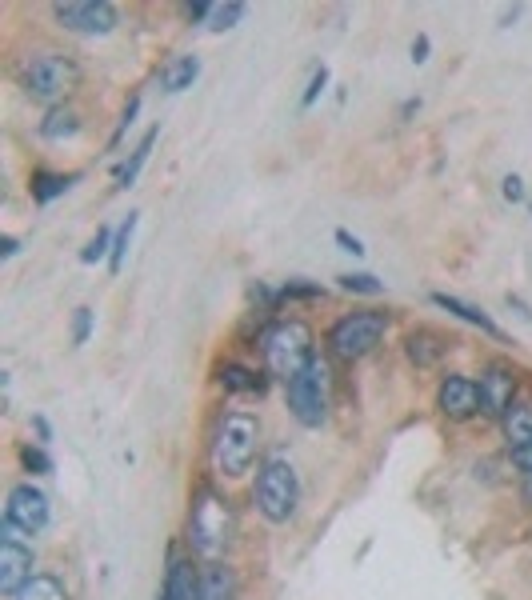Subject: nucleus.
<instances>
[{
    "label": "nucleus",
    "instance_id": "423d86ee",
    "mask_svg": "<svg viewBox=\"0 0 532 600\" xmlns=\"http://www.w3.org/2000/svg\"><path fill=\"white\" fill-rule=\"evenodd\" d=\"M388 332V316L384 312H372V308H360V312H344L332 328H328V348L336 360L344 364H356L364 360L368 352H376V344L384 340Z\"/></svg>",
    "mask_w": 532,
    "mask_h": 600
},
{
    "label": "nucleus",
    "instance_id": "4468645a",
    "mask_svg": "<svg viewBox=\"0 0 532 600\" xmlns=\"http://www.w3.org/2000/svg\"><path fill=\"white\" fill-rule=\"evenodd\" d=\"M444 336L440 332H432V328H416V332H408V340H404V352H408V360L416 364V368H436L440 364V356H444Z\"/></svg>",
    "mask_w": 532,
    "mask_h": 600
},
{
    "label": "nucleus",
    "instance_id": "7c9ffc66",
    "mask_svg": "<svg viewBox=\"0 0 532 600\" xmlns=\"http://www.w3.org/2000/svg\"><path fill=\"white\" fill-rule=\"evenodd\" d=\"M92 320H96V312H92L88 304L72 312V344H76V348H80V344H88V336H92Z\"/></svg>",
    "mask_w": 532,
    "mask_h": 600
},
{
    "label": "nucleus",
    "instance_id": "f03ea898",
    "mask_svg": "<svg viewBox=\"0 0 532 600\" xmlns=\"http://www.w3.org/2000/svg\"><path fill=\"white\" fill-rule=\"evenodd\" d=\"M260 452V420L252 412H224L212 432V464L220 476H244Z\"/></svg>",
    "mask_w": 532,
    "mask_h": 600
},
{
    "label": "nucleus",
    "instance_id": "bb28decb",
    "mask_svg": "<svg viewBox=\"0 0 532 600\" xmlns=\"http://www.w3.org/2000/svg\"><path fill=\"white\" fill-rule=\"evenodd\" d=\"M112 240H116V232H112L108 224H100V228H96V236L84 244V252H80V264H96V260L112 256Z\"/></svg>",
    "mask_w": 532,
    "mask_h": 600
},
{
    "label": "nucleus",
    "instance_id": "20e7f679",
    "mask_svg": "<svg viewBox=\"0 0 532 600\" xmlns=\"http://www.w3.org/2000/svg\"><path fill=\"white\" fill-rule=\"evenodd\" d=\"M80 88V64L68 52H36L24 64V92L40 104L60 108L64 96H72Z\"/></svg>",
    "mask_w": 532,
    "mask_h": 600
},
{
    "label": "nucleus",
    "instance_id": "412c9836",
    "mask_svg": "<svg viewBox=\"0 0 532 600\" xmlns=\"http://www.w3.org/2000/svg\"><path fill=\"white\" fill-rule=\"evenodd\" d=\"M12 600H72L68 596V588H64V580L60 576H52V572H36Z\"/></svg>",
    "mask_w": 532,
    "mask_h": 600
},
{
    "label": "nucleus",
    "instance_id": "9d476101",
    "mask_svg": "<svg viewBox=\"0 0 532 600\" xmlns=\"http://www.w3.org/2000/svg\"><path fill=\"white\" fill-rule=\"evenodd\" d=\"M32 564H36V556H32V548L20 540V532L16 528H0V592L12 600L36 572H32Z\"/></svg>",
    "mask_w": 532,
    "mask_h": 600
},
{
    "label": "nucleus",
    "instance_id": "473e14b6",
    "mask_svg": "<svg viewBox=\"0 0 532 600\" xmlns=\"http://www.w3.org/2000/svg\"><path fill=\"white\" fill-rule=\"evenodd\" d=\"M136 112H140V96H132V100L124 104V112H120V124H116V136H112V144H116V140H120V136H124V132H128L132 124H136Z\"/></svg>",
    "mask_w": 532,
    "mask_h": 600
},
{
    "label": "nucleus",
    "instance_id": "f704fd0d",
    "mask_svg": "<svg viewBox=\"0 0 532 600\" xmlns=\"http://www.w3.org/2000/svg\"><path fill=\"white\" fill-rule=\"evenodd\" d=\"M512 464H516L524 476H532V436H528L524 444H516V448H512Z\"/></svg>",
    "mask_w": 532,
    "mask_h": 600
},
{
    "label": "nucleus",
    "instance_id": "ea45409f",
    "mask_svg": "<svg viewBox=\"0 0 532 600\" xmlns=\"http://www.w3.org/2000/svg\"><path fill=\"white\" fill-rule=\"evenodd\" d=\"M32 428H36V436H40V444H48V440H52V424H48L44 416H32Z\"/></svg>",
    "mask_w": 532,
    "mask_h": 600
},
{
    "label": "nucleus",
    "instance_id": "5701e85b",
    "mask_svg": "<svg viewBox=\"0 0 532 600\" xmlns=\"http://www.w3.org/2000/svg\"><path fill=\"white\" fill-rule=\"evenodd\" d=\"M504 436H508V448H516V444H524L528 436H532V404H512L508 412H504Z\"/></svg>",
    "mask_w": 532,
    "mask_h": 600
},
{
    "label": "nucleus",
    "instance_id": "0eeeda50",
    "mask_svg": "<svg viewBox=\"0 0 532 600\" xmlns=\"http://www.w3.org/2000/svg\"><path fill=\"white\" fill-rule=\"evenodd\" d=\"M188 540L200 556L216 560L228 540H232V512H228V500L216 496L212 488H200L196 500H192V516H188Z\"/></svg>",
    "mask_w": 532,
    "mask_h": 600
},
{
    "label": "nucleus",
    "instance_id": "72a5a7b5",
    "mask_svg": "<svg viewBox=\"0 0 532 600\" xmlns=\"http://www.w3.org/2000/svg\"><path fill=\"white\" fill-rule=\"evenodd\" d=\"M332 240H336L344 252H352V256H364V252H368V248H364V240H360V236H352L348 228H336V232H332Z\"/></svg>",
    "mask_w": 532,
    "mask_h": 600
},
{
    "label": "nucleus",
    "instance_id": "39448f33",
    "mask_svg": "<svg viewBox=\"0 0 532 600\" xmlns=\"http://www.w3.org/2000/svg\"><path fill=\"white\" fill-rule=\"evenodd\" d=\"M288 392V412L300 428H320L328 420V408H332V372L324 364V356H312L308 368L284 384Z\"/></svg>",
    "mask_w": 532,
    "mask_h": 600
},
{
    "label": "nucleus",
    "instance_id": "79ce46f5",
    "mask_svg": "<svg viewBox=\"0 0 532 600\" xmlns=\"http://www.w3.org/2000/svg\"><path fill=\"white\" fill-rule=\"evenodd\" d=\"M416 108H420V100H404V104H400V116H412Z\"/></svg>",
    "mask_w": 532,
    "mask_h": 600
},
{
    "label": "nucleus",
    "instance_id": "9b49d317",
    "mask_svg": "<svg viewBox=\"0 0 532 600\" xmlns=\"http://www.w3.org/2000/svg\"><path fill=\"white\" fill-rule=\"evenodd\" d=\"M476 388H480V412L504 420V412L512 408V396H516V372L496 360V364H488V368L480 372Z\"/></svg>",
    "mask_w": 532,
    "mask_h": 600
},
{
    "label": "nucleus",
    "instance_id": "58836bf2",
    "mask_svg": "<svg viewBox=\"0 0 532 600\" xmlns=\"http://www.w3.org/2000/svg\"><path fill=\"white\" fill-rule=\"evenodd\" d=\"M16 252H20V240H16V236H0V256L12 260Z\"/></svg>",
    "mask_w": 532,
    "mask_h": 600
},
{
    "label": "nucleus",
    "instance_id": "4be33fe9",
    "mask_svg": "<svg viewBox=\"0 0 532 600\" xmlns=\"http://www.w3.org/2000/svg\"><path fill=\"white\" fill-rule=\"evenodd\" d=\"M80 128L84 124H80V116L72 108H48V116L40 120V136L44 140H72Z\"/></svg>",
    "mask_w": 532,
    "mask_h": 600
},
{
    "label": "nucleus",
    "instance_id": "f8f14e48",
    "mask_svg": "<svg viewBox=\"0 0 532 600\" xmlns=\"http://www.w3.org/2000/svg\"><path fill=\"white\" fill-rule=\"evenodd\" d=\"M436 408L448 416V420H472L480 412V388L472 376H460V372H448L436 388Z\"/></svg>",
    "mask_w": 532,
    "mask_h": 600
},
{
    "label": "nucleus",
    "instance_id": "2f4dec72",
    "mask_svg": "<svg viewBox=\"0 0 532 600\" xmlns=\"http://www.w3.org/2000/svg\"><path fill=\"white\" fill-rule=\"evenodd\" d=\"M500 192H504V200L520 204V200H524V176H520V172H508V176L500 180Z\"/></svg>",
    "mask_w": 532,
    "mask_h": 600
},
{
    "label": "nucleus",
    "instance_id": "7ed1b4c3",
    "mask_svg": "<svg viewBox=\"0 0 532 600\" xmlns=\"http://www.w3.org/2000/svg\"><path fill=\"white\" fill-rule=\"evenodd\" d=\"M252 500H256V508L268 524H288L296 516V504H300V476H296L292 460L268 456L256 472Z\"/></svg>",
    "mask_w": 532,
    "mask_h": 600
},
{
    "label": "nucleus",
    "instance_id": "2eb2a0df",
    "mask_svg": "<svg viewBox=\"0 0 532 600\" xmlns=\"http://www.w3.org/2000/svg\"><path fill=\"white\" fill-rule=\"evenodd\" d=\"M196 76H200V56H192V52L172 56V60L156 72V80H160V88H164V92H184V88H192V84H196Z\"/></svg>",
    "mask_w": 532,
    "mask_h": 600
},
{
    "label": "nucleus",
    "instance_id": "aec40b11",
    "mask_svg": "<svg viewBox=\"0 0 532 600\" xmlns=\"http://www.w3.org/2000/svg\"><path fill=\"white\" fill-rule=\"evenodd\" d=\"M200 584H204V600H236V576L228 564H208L200 572Z\"/></svg>",
    "mask_w": 532,
    "mask_h": 600
},
{
    "label": "nucleus",
    "instance_id": "a19ab883",
    "mask_svg": "<svg viewBox=\"0 0 532 600\" xmlns=\"http://www.w3.org/2000/svg\"><path fill=\"white\" fill-rule=\"evenodd\" d=\"M516 16H520V4H512V12H504V20H500V28H508V24H512Z\"/></svg>",
    "mask_w": 532,
    "mask_h": 600
},
{
    "label": "nucleus",
    "instance_id": "c9c22d12",
    "mask_svg": "<svg viewBox=\"0 0 532 600\" xmlns=\"http://www.w3.org/2000/svg\"><path fill=\"white\" fill-rule=\"evenodd\" d=\"M184 16H188L192 24H208V16H212V4H208V0H196V4H184Z\"/></svg>",
    "mask_w": 532,
    "mask_h": 600
},
{
    "label": "nucleus",
    "instance_id": "ddd939ff",
    "mask_svg": "<svg viewBox=\"0 0 532 600\" xmlns=\"http://www.w3.org/2000/svg\"><path fill=\"white\" fill-rule=\"evenodd\" d=\"M432 304L436 308H444V312H452L456 320H464V324H472V328H480L484 336H492V340H508L504 336V328L484 312V308H476V304H468V300H460V296H448V292H432Z\"/></svg>",
    "mask_w": 532,
    "mask_h": 600
},
{
    "label": "nucleus",
    "instance_id": "a878e982",
    "mask_svg": "<svg viewBox=\"0 0 532 600\" xmlns=\"http://www.w3.org/2000/svg\"><path fill=\"white\" fill-rule=\"evenodd\" d=\"M344 292H356V296H380L384 292V280L372 276V272H340L336 276Z\"/></svg>",
    "mask_w": 532,
    "mask_h": 600
},
{
    "label": "nucleus",
    "instance_id": "4c0bfd02",
    "mask_svg": "<svg viewBox=\"0 0 532 600\" xmlns=\"http://www.w3.org/2000/svg\"><path fill=\"white\" fill-rule=\"evenodd\" d=\"M504 304H508V308H516V316H520V320H532V308H528L520 296H512V292H508V296H504Z\"/></svg>",
    "mask_w": 532,
    "mask_h": 600
},
{
    "label": "nucleus",
    "instance_id": "dca6fc26",
    "mask_svg": "<svg viewBox=\"0 0 532 600\" xmlns=\"http://www.w3.org/2000/svg\"><path fill=\"white\" fill-rule=\"evenodd\" d=\"M164 588H168V600H204V584H200V572L192 568V560H172Z\"/></svg>",
    "mask_w": 532,
    "mask_h": 600
},
{
    "label": "nucleus",
    "instance_id": "1a4fd4ad",
    "mask_svg": "<svg viewBox=\"0 0 532 600\" xmlns=\"http://www.w3.org/2000/svg\"><path fill=\"white\" fill-rule=\"evenodd\" d=\"M52 16L60 28L76 32V36H108L120 24V12L112 0H68V4H52Z\"/></svg>",
    "mask_w": 532,
    "mask_h": 600
},
{
    "label": "nucleus",
    "instance_id": "c756f323",
    "mask_svg": "<svg viewBox=\"0 0 532 600\" xmlns=\"http://www.w3.org/2000/svg\"><path fill=\"white\" fill-rule=\"evenodd\" d=\"M324 88H328V64H316V68H312V80H308V88H304V96H300V112H308V108L320 100Z\"/></svg>",
    "mask_w": 532,
    "mask_h": 600
},
{
    "label": "nucleus",
    "instance_id": "b1692460",
    "mask_svg": "<svg viewBox=\"0 0 532 600\" xmlns=\"http://www.w3.org/2000/svg\"><path fill=\"white\" fill-rule=\"evenodd\" d=\"M140 224V212H128L116 228V240H112V256H108V272H120L124 268V256H128V244H132V232Z\"/></svg>",
    "mask_w": 532,
    "mask_h": 600
},
{
    "label": "nucleus",
    "instance_id": "f257e3e1",
    "mask_svg": "<svg viewBox=\"0 0 532 600\" xmlns=\"http://www.w3.org/2000/svg\"><path fill=\"white\" fill-rule=\"evenodd\" d=\"M260 356H264L268 376L292 384V380L308 368V360L316 356V352H312V328H308L304 320H296V316L272 320V324L260 332Z\"/></svg>",
    "mask_w": 532,
    "mask_h": 600
},
{
    "label": "nucleus",
    "instance_id": "f3484780",
    "mask_svg": "<svg viewBox=\"0 0 532 600\" xmlns=\"http://www.w3.org/2000/svg\"><path fill=\"white\" fill-rule=\"evenodd\" d=\"M76 180H80V172H48V168H36L32 180H28V192H32L36 204H52V200L64 196Z\"/></svg>",
    "mask_w": 532,
    "mask_h": 600
},
{
    "label": "nucleus",
    "instance_id": "cd10ccee",
    "mask_svg": "<svg viewBox=\"0 0 532 600\" xmlns=\"http://www.w3.org/2000/svg\"><path fill=\"white\" fill-rule=\"evenodd\" d=\"M20 464H24V472H32V476H48V472H52V456H48L40 444H20Z\"/></svg>",
    "mask_w": 532,
    "mask_h": 600
},
{
    "label": "nucleus",
    "instance_id": "6ab92c4d",
    "mask_svg": "<svg viewBox=\"0 0 532 600\" xmlns=\"http://www.w3.org/2000/svg\"><path fill=\"white\" fill-rule=\"evenodd\" d=\"M216 380H220V388L224 392H264V376L260 372H252V368H244V364H220V372H216Z\"/></svg>",
    "mask_w": 532,
    "mask_h": 600
},
{
    "label": "nucleus",
    "instance_id": "e433bc0d",
    "mask_svg": "<svg viewBox=\"0 0 532 600\" xmlns=\"http://www.w3.org/2000/svg\"><path fill=\"white\" fill-rule=\"evenodd\" d=\"M428 52H432V40H428L424 32H416V40H412V64H424Z\"/></svg>",
    "mask_w": 532,
    "mask_h": 600
},
{
    "label": "nucleus",
    "instance_id": "393cba45",
    "mask_svg": "<svg viewBox=\"0 0 532 600\" xmlns=\"http://www.w3.org/2000/svg\"><path fill=\"white\" fill-rule=\"evenodd\" d=\"M244 12H248V4H240V0H228V4H212L208 28H212V32H228V28H236V24L244 20Z\"/></svg>",
    "mask_w": 532,
    "mask_h": 600
},
{
    "label": "nucleus",
    "instance_id": "6e6552de",
    "mask_svg": "<svg viewBox=\"0 0 532 600\" xmlns=\"http://www.w3.org/2000/svg\"><path fill=\"white\" fill-rule=\"evenodd\" d=\"M52 520V504H48V492L36 488L32 480L24 484H12L8 488V500H4V524L16 528L20 536H40Z\"/></svg>",
    "mask_w": 532,
    "mask_h": 600
},
{
    "label": "nucleus",
    "instance_id": "c85d7f7f",
    "mask_svg": "<svg viewBox=\"0 0 532 600\" xmlns=\"http://www.w3.org/2000/svg\"><path fill=\"white\" fill-rule=\"evenodd\" d=\"M324 296V288L320 284H308V280H288L280 292H276V304L280 300H320Z\"/></svg>",
    "mask_w": 532,
    "mask_h": 600
},
{
    "label": "nucleus",
    "instance_id": "a211bd4d",
    "mask_svg": "<svg viewBox=\"0 0 532 600\" xmlns=\"http://www.w3.org/2000/svg\"><path fill=\"white\" fill-rule=\"evenodd\" d=\"M156 136H160V128H148L140 140H136V148L124 156V164L116 168V188H132L136 184V176H140V168L148 164V156H152V144H156Z\"/></svg>",
    "mask_w": 532,
    "mask_h": 600
}]
</instances>
